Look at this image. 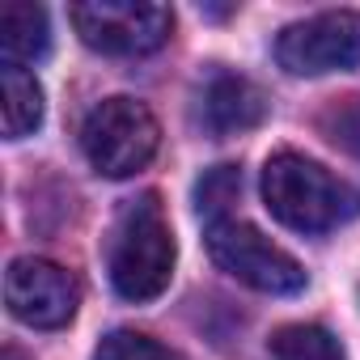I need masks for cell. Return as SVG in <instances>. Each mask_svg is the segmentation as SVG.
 <instances>
[{"label":"cell","mask_w":360,"mask_h":360,"mask_svg":"<svg viewBox=\"0 0 360 360\" xmlns=\"http://www.w3.org/2000/svg\"><path fill=\"white\" fill-rule=\"evenodd\" d=\"M267 347H271V360H347L339 339L326 326H314V322L280 326L267 339Z\"/></svg>","instance_id":"obj_11"},{"label":"cell","mask_w":360,"mask_h":360,"mask_svg":"<svg viewBox=\"0 0 360 360\" xmlns=\"http://www.w3.org/2000/svg\"><path fill=\"white\" fill-rule=\"evenodd\" d=\"M5 301L18 322L34 330H60L81 305V284L51 259H13L5 271Z\"/></svg>","instance_id":"obj_7"},{"label":"cell","mask_w":360,"mask_h":360,"mask_svg":"<svg viewBox=\"0 0 360 360\" xmlns=\"http://www.w3.org/2000/svg\"><path fill=\"white\" fill-rule=\"evenodd\" d=\"M0 115H5V136L22 140L30 131H39L43 123V85L34 81V72L5 64L0 68Z\"/></svg>","instance_id":"obj_10"},{"label":"cell","mask_w":360,"mask_h":360,"mask_svg":"<svg viewBox=\"0 0 360 360\" xmlns=\"http://www.w3.org/2000/svg\"><path fill=\"white\" fill-rule=\"evenodd\" d=\"M322 131L330 136V144H339L343 153L360 157V94L335 102V106L322 115Z\"/></svg>","instance_id":"obj_14"},{"label":"cell","mask_w":360,"mask_h":360,"mask_svg":"<svg viewBox=\"0 0 360 360\" xmlns=\"http://www.w3.org/2000/svg\"><path fill=\"white\" fill-rule=\"evenodd\" d=\"M267 119V94L238 72H217L204 94H200V123L212 136H233V131H250Z\"/></svg>","instance_id":"obj_8"},{"label":"cell","mask_w":360,"mask_h":360,"mask_svg":"<svg viewBox=\"0 0 360 360\" xmlns=\"http://www.w3.org/2000/svg\"><path fill=\"white\" fill-rule=\"evenodd\" d=\"M238 195H242V169L238 165H212L195 183V208H200V217H208V225L229 221L225 212L238 204Z\"/></svg>","instance_id":"obj_12"},{"label":"cell","mask_w":360,"mask_h":360,"mask_svg":"<svg viewBox=\"0 0 360 360\" xmlns=\"http://www.w3.org/2000/svg\"><path fill=\"white\" fill-rule=\"evenodd\" d=\"M204 242H208L212 263L225 276H233L238 284L255 288V292L292 297V292L305 288L301 263L288 250H280L271 238H263L255 225H246V221H217V225H208Z\"/></svg>","instance_id":"obj_4"},{"label":"cell","mask_w":360,"mask_h":360,"mask_svg":"<svg viewBox=\"0 0 360 360\" xmlns=\"http://www.w3.org/2000/svg\"><path fill=\"white\" fill-rule=\"evenodd\" d=\"M51 51V22L43 5L30 0H5L0 5V56L13 68L39 64Z\"/></svg>","instance_id":"obj_9"},{"label":"cell","mask_w":360,"mask_h":360,"mask_svg":"<svg viewBox=\"0 0 360 360\" xmlns=\"http://www.w3.org/2000/svg\"><path fill=\"white\" fill-rule=\"evenodd\" d=\"M263 204L280 225L297 233H326L360 217V191L352 183L288 148L263 165Z\"/></svg>","instance_id":"obj_1"},{"label":"cell","mask_w":360,"mask_h":360,"mask_svg":"<svg viewBox=\"0 0 360 360\" xmlns=\"http://www.w3.org/2000/svg\"><path fill=\"white\" fill-rule=\"evenodd\" d=\"M174 255H178V246H174L161 200L153 191L140 200H127L110 229V250H106L115 292L136 305L161 297L174 276Z\"/></svg>","instance_id":"obj_2"},{"label":"cell","mask_w":360,"mask_h":360,"mask_svg":"<svg viewBox=\"0 0 360 360\" xmlns=\"http://www.w3.org/2000/svg\"><path fill=\"white\" fill-rule=\"evenodd\" d=\"M276 60L292 77H322V72L360 68V13L330 9V13L284 26L276 39Z\"/></svg>","instance_id":"obj_6"},{"label":"cell","mask_w":360,"mask_h":360,"mask_svg":"<svg viewBox=\"0 0 360 360\" xmlns=\"http://www.w3.org/2000/svg\"><path fill=\"white\" fill-rule=\"evenodd\" d=\"M161 127L153 110L136 98H106L81 123V148L102 178H131L153 161Z\"/></svg>","instance_id":"obj_3"},{"label":"cell","mask_w":360,"mask_h":360,"mask_svg":"<svg viewBox=\"0 0 360 360\" xmlns=\"http://www.w3.org/2000/svg\"><path fill=\"white\" fill-rule=\"evenodd\" d=\"M94 360H183L178 352H169L165 343H157L153 335H140V330H110Z\"/></svg>","instance_id":"obj_13"},{"label":"cell","mask_w":360,"mask_h":360,"mask_svg":"<svg viewBox=\"0 0 360 360\" xmlns=\"http://www.w3.org/2000/svg\"><path fill=\"white\" fill-rule=\"evenodd\" d=\"M68 18L85 47L119 60L157 51L174 30L169 5H153V0H85L68 9Z\"/></svg>","instance_id":"obj_5"}]
</instances>
